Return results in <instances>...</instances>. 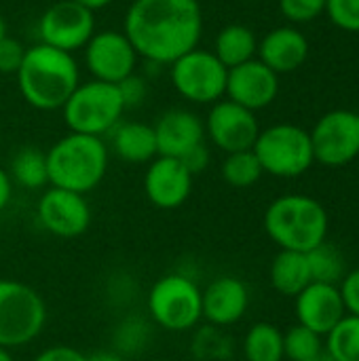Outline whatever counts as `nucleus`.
Segmentation results:
<instances>
[{"label":"nucleus","instance_id":"7c9ffc66","mask_svg":"<svg viewBox=\"0 0 359 361\" xmlns=\"http://www.w3.org/2000/svg\"><path fill=\"white\" fill-rule=\"evenodd\" d=\"M326 15L336 27L359 34V0H328Z\"/></svg>","mask_w":359,"mask_h":361},{"label":"nucleus","instance_id":"4468645a","mask_svg":"<svg viewBox=\"0 0 359 361\" xmlns=\"http://www.w3.org/2000/svg\"><path fill=\"white\" fill-rule=\"evenodd\" d=\"M36 216L40 226L61 239H74L87 233L91 224V209L85 195L51 186L38 199Z\"/></svg>","mask_w":359,"mask_h":361},{"label":"nucleus","instance_id":"c756f323","mask_svg":"<svg viewBox=\"0 0 359 361\" xmlns=\"http://www.w3.org/2000/svg\"><path fill=\"white\" fill-rule=\"evenodd\" d=\"M328 0H279L281 15L292 23H309L326 13Z\"/></svg>","mask_w":359,"mask_h":361},{"label":"nucleus","instance_id":"37998d69","mask_svg":"<svg viewBox=\"0 0 359 361\" xmlns=\"http://www.w3.org/2000/svg\"><path fill=\"white\" fill-rule=\"evenodd\" d=\"M0 137H2V133H0Z\"/></svg>","mask_w":359,"mask_h":361},{"label":"nucleus","instance_id":"423d86ee","mask_svg":"<svg viewBox=\"0 0 359 361\" xmlns=\"http://www.w3.org/2000/svg\"><path fill=\"white\" fill-rule=\"evenodd\" d=\"M252 150L260 161L262 171L275 178H298L315 163L309 131L292 123H277L260 129Z\"/></svg>","mask_w":359,"mask_h":361},{"label":"nucleus","instance_id":"bb28decb","mask_svg":"<svg viewBox=\"0 0 359 361\" xmlns=\"http://www.w3.org/2000/svg\"><path fill=\"white\" fill-rule=\"evenodd\" d=\"M220 173L222 180L233 188H250L264 176L262 165L256 159L254 150L229 152L222 161Z\"/></svg>","mask_w":359,"mask_h":361},{"label":"nucleus","instance_id":"72a5a7b5","mask_svg":"<svg viewBox=\"0 0 359 361\" xmlns=\"http://www.w3.org/2000/svg\"><path fill=\"white\" fill-rule=\"evenodd\" d=\"M343 302H345V311L347 315H355L359 317V269L349 271L343 281L339 283Z\"/></svg>","mask_w":359,"mask_h":361},{"label":"nucleus","instance_id":"20e7f679","mask_svg":"<svg viewBox=\"0 0 359 361\" xmlns=\"http://www.w3.org/2000/svg\"><path fill=\"white\" fill-rule=\"evenodd\" d=\"M47 167L51 186L87 195L108 171V146L102 137L70 131L47 150Z\"/></svg>","mask_w":359,"mask_h":361},{"label":"nucleus","instance_id":"473e14b6","mask_svg":"<svg viewBox=\"0 0 359 361\" xmlns=\"http://www.w3.org/2000/svg\"><path fill=\"white\" fill-rule=\"evenodd\" d=\"M118 91H121V97L125 102V108H133V106H140L144 104L146 95H148V85H146V78L138 76L135 72L127 78H123L118 85Z\"/></svg>","mask_w":359,"mask_h":361},{"label":"nucleus","instance_id":"a878e982","mask_svg":"<svg viewBox=\"0 0 359 361\" xmlns=\"http://www.w3.org/2000/svg\"><path fill=\"white\" fill-rule=\"evenodd\" d=\"M307 258H309L313 283H332V286H339L343 281V277L347 275L345 256L341 254V250L336 245H332L328 241H324L315 250L307 252Z\"/></svg>","mask_w":359,"mask_h":361},{"label":"nucleus","instance_id":"5701e85b","mask_svg":"<svg viewBox=\"0 0 359 361\" xmlns=\"http://www.w3.org/2000/svg\"><path fill=\"white\" fill-rule=\"evenodd\" d=\"M212 53L231 70L256 57L258 38L252 27L243 23H229L216 34Z\"/></svg>","mask_w":359,"mask_h":361},{"label":"nucleus","instance_id":"1a4fd4ad","mask_svg":"<svg viewBox=\"0 0 359 361\" xmlns=\"http://www.w3.org/2000/svg\"><path fill=\"white\" fill-rule=\"evenodd\" d=\"M229 68L205 49H193L169 63V78L178 95L193 104H216L226 95Z\"/></svg>","mask_w":359,"mask_h":361},{"label":"nucleus","instance_id":"cd10ccee","mask_svg":"<svg viewBox=\"0 0 359 361\" xmlns=\"http://www.w3.org/2000/svg\"><path fill=\"white\" fill-rule=\"evenodd\" d=\"M326 349L336 361H359V317L345 315L326 336Z\"/></svg>","mask_w":359,"mask_h":361},{"label":"nucleus","instance_id":"c85d7f7f","mask_svg":"<svg viewBox=\"0 0 359 361\" xmlns=\"http://www.w3.org/2000/svg\"><path fill=\"white\" fill-rule=\"evenodd\" d=\"M324 336L311 332L309 328L296 324L284 334V357L290 361H307L317 355L326 345L322 341Z\"/></svg>","mask_w":359,"mask_h":361},{"label":"nucleus","instance_id":"4c0bfd02","mask_svg":"<svg viewBox=\"0 0 359 361\" xmlns=\"http://www.w3.org/2000/svg\"><path fill=\"white\" fill-rule=\"evenodd\" d=\"M87 361H125L118 353H112V351H97V353H91Z\"/></svg>","mask_w":359,"mask_h":361},{"label":"nucleus","instance_id":"58836bf2","mask_svg":"<svg viewBox=\"0 0 359 361\" xmlns=\"http://www.w3.org/2000/svg\"><path fill=\"white\" fill-rule=\"evenodd\" d=\"M74 2L85 6V8H89V11H97V8H104V6L112 4L114 0H74Z\"/></svg>","mask_w":359,"mask_h":361},{"label":"nucleus","instance_id":"b1692460","mask_svg":"<svg viewBox=\"0 0 359 361\" xmlns=\"http://www.w3.org/2000/svg\"><path fill=\"white\" fill-rule=\"evenodd\" d=\"M243 355L248 361H281L284 332L269 322L254 324L243 338Z\"/></svg>","mask_w":359,"mask_h":361},{"label":"nucleus","instance_id":"9d476101","mask_svg":"<svg viewBox=\"0 0 359 361\" xmlns=\"http://www.w3.org/2000/svg\"><path fill=\"white\" fill-rule=\"evenodd\" d=\"M315 163L345 167L359 157V112L330 110L309 131Z\"/></svg>","mask_w":359,"mask_h":361},{"label":"nucleus","instance_id":"2eb2a0df","mask_svg":"<svg viewBox=\"0 0 359 361\" xmlns=\"http://www.w3.org/2000/svg\"><path fill=\"white\" fill-rule=\"evenodd\" d=\"M279 95V74L264 66L258 57L235 66L226 76V99L258 112L271 106Z\"/></svg>","mask_w":359,"mask_h":361},{"label":"nucleus","instance_id":"a19ab883","mask_svg":"<svg viewBox=\"0 0 359 361\" xmlns=\"http://www.w3.org/2000/svg\"><path fill=\"white\" fill-rule=\"evenodd\" d=\"M0 361H15V360H13V355L8 353V349H2V347H0Z\"/></svg>","mask_w":359,"mask_h":361},{"label":"nucleus","instance_id":"a211bd4d","mask_svg":"<svg viewBox=\"0 0 359 361\" xmlns=\"http://www.w3.org/2000/svg\"><path fill=\"white\" fill-rule=\"evenodd\" d=\"M152 127L159 157L182 159L186 152L205 142V125L201 116L184 108L163 112Z\"/></svg>","mask_w":359,"mask_h":361},{"label":"nucleus","instance_id":"c9c22d12","mask_svg":"<svg viewBox=\"0 0 359 361\" xmlns=\"http://www.w3.org/2000/svg\"><path fill=\"white\" fill-rule=\"evenodd\" d=\"M34 361H87V355L68 345H53V347L40 351L34 357Z\"/></svg>","mask_w":359,"mask_h":361},{"label":"nucleus","instance_id":"aec40b11","mask_svg":"<svg viewBox=\"0 0 359 361\" xmlns=\"http://www.w3.org/2000/svg\"><path fill=\"white\" fill-rule=\"evenodd\" d=\"M309 40L294 25H279L258 40L256 57L269 66L275 74L296 72L309 57Z\"/></svg>","mask_w":359,"mask_h":361},{"label":"nucleus","instance_id":"f257e3e1","mask_svg":"<svg viewBox=\"0 0 359 361\" xmlns=\"http://www.w3.org/2000/svg\"><path fill=\"white\" fill-rule=\"evenodd\" d=\"M123 32L138 57L152 66H169L199 47L203 11L199 0H133Z\"/></svg>","mask_w":359,"mask_h":361},{"label":"nucleus","instance_id":"393cba45","mask_svg":"<svg viewBox=\"0 0 359 361\" xmlns=\"http://www.w3.org/2000/svg\"><path fill=\"white\" fill-rule=\"evenodd\" d=\"M11 180L28 190H36L49 184L47 152L25 146L11 159Z\"/></svg>","mask_w":359,"mask_h":361},{"label":"nucleus","instance_id":"6ab92c4d","mask_svg":"<svg viewBox=\"0 0 359 361\" xmlns=\"http://www.w3.org/2000/svg\"><path fill=\"white\" fill-rule=\"evenodd\" d=\"M203 317L216 326L226 328L243 319L250 307L248 286L237 277H218L205 290H201Z\"/></svg>","mask_w":359,"mask_h":361},{"label":"nucleus","instance_id":"f704fd0d","mask_svg":"<svg viewBox=\"0 0 359 361\" xmlns=\"http://www.w3.org/2000/svg\"><path fill=\"white\" fill-rule=\"evenodd\" d=\"M180 161H182V165L188 169V173L195 178V176H199L201 171L207 169V165H209V148H207L205 142H203V144H199L197 148H193L190 152H186Z\"/></svg>","mask_w":359,"mask_h":361},{"label":"nucleus","instance_id":"4be33fe9","mask_svg":"<svg viewBox=\"0 0 359 361\" xmlns=\"http://www.w3.org/2000/svg\"><path fill=\"white\" fill-rule=\"evenodd\" d=\"M313 283L309 258L303 252L279 250L271 262V286L290 298H296L307 286Z\"/></svg>","mask_w":359,"mask_h":361},{"label":"nucleus","instance_id":"79ce46f5","mask_svg":"<svg viewBox=\"0 0 359 361\" xmlns=\"http://www.w3.org/2000/svg\"><path fill=\"white\" fill-rule=\"evenodd\" d=\"M6 36V23H4V19L0 17V40Z\"/></svg>","mask_w":359,"mask_h":361},{"label":"nucleus","instance_id":"9b49d317","mask_svg":"<svg viewBox=\"0 0 359 361\" xmlns=\"http://www.w3.org/2000/svg\"><path fill=\"white\" fill-rule=\"evenodd\" d=\"M95 34L93 11L76 4L74 0H59L51 4L38 19L40 42L66 53L85 49Z\"/></svg>","mask_w":359,"mask_h":361},{"label":"nucleus","instance_id":"412c9836","mask_svg":"<svg viewBox=\"0 0 359 361\" xmlns=\"http://www.w3.org/2000/svg\"><path fill=\"white\" fill-rule=\"evenodd\" d=\"M110 146L118 159L133 165H148L159 157L154 127L140 121H121L110 131Z\"/></svg>","mask_w":359,"mask_h":361},{"label":"nucleus","instance_id":"f8f14e48","mask_svg":"<svg viewBox=\"0 0 359 361\" xmlns=\"http://www.w3.org/2000/svg\"><path fill=\"white\" fill-rule=\"evenodd\" d=\"M83 51L91 76L110 85H118L123 78L131 76L140 59L125 32L118 30L95 32Z\"/></svg>","mask_w":359,"mask_h":361},{"label":"nucleus","instance_id":"f3484780","mask_svg":"<svg viewBox=\"0 0 359 361\" xmlns=\"http://www.w3.org/2000/svg\"><path fill=\"white\" fill-rule=\"evenodd\" d=\"M347 315L339 286L311 283L296 296L298 324L320 336H328Z\"/></svg>","mask_w":359,"mask_h":361},{"label":"nucleus","instance_id":"f03ea898","mask_svg":"<svg viewBox=\"0 0 359 361\" xmlns=\"http://www.w3.org/2000/svg\"><path fill=\"white\" fill-rule=\"evenodd\" d=\"M15 76L25 104L42 112L61 110L80 85V70L74 55L44 42L25 49Z\"/></svg>","mask_w":359,"mask_h":361},{"label":"nucleus","instance_id":"6e6552de","mask_svg":"<svg viewBox=\"0 0 359 361\" xmlns=\"http://www.w3.org/2000/svg\"><path fill=\"white\" fill-rule=\"evenodd\" d=\"M148 313L167 332H188L203 319L201 288L186 275H165L148 292Z\"/></svg>","mask_w":359,"mask_h":361},{"label":"nucleus","instance_id":"e433bc0d","mask_svg":"<svg viewBox=\"0 0 359 361\" xmlns=\"http://www.w3.org/2000/svg\"><path fill=\"white\" fill-rule=\"evenodd\" d=\"M11 197H13V180L8 171L0 167V212L8 205Z\"/></svg>","mask_w":359,"mask_h":361},{"label":"nucleus","instance_id":"ea45409f","mask_svg":"<svg viewBox=\"0 0 359 361\" xmlns=\"http://www.w3.org/2000/svg\"><path fill=\"white\" fill-rule=\"evenodd\" d=\"M307 361H336V360H334V357H332V355L328 353V349L324 347V349H322V351H320L317 355H313L311 360H307Z\"/></svg>","mask_w":359,"mask_h":361},{"label":"nucleus","instance_id":"39448f33","mask_svg":"<svg viewBox=\"0 0 359 361\" xmlns=\"http://www.w3.org/2000/svg\"><path fill=\"white\" fill-rule=\"evenodd\" d=\"M125 110L127 108L116 85L91 78L74 89L63 104L61 114L72 133L104 137L121 123Z\"/></svg>","mask_w":359,"mask_h":361},{"label":"nucleus","instance_id":"2f4dec72","mask_svg":"<svg viewBox=\"0 0 359 361\" xmlns=\"http://www.w3.org/2000/svg\"><path fill=\"white\" fill-rule=\"evenodd\" d=\"M25 49L17 38H11L8 34L0 40V74H17Z\"/></svg>","mask_w":359,"mask_h":361},{"label":"nucleus","instance_id":"0eeeda50","mask_svg":"<svg viewBox=\"0 0 359 361\" xmlns=\"http://www.w3.org/2000/svg\"><path fill=\"white\" fill-rule=\"evenodd\" d=\"M47 324V305L28 283L0 279V347L13 349L32 343Z\"/></svg>","mask_w":359,"mask_h":361},{"label":"nucleus","instance_id":"ddd939ff","mask_svg":"<svg viewBox=\"0 0 359 361\" xmlns=\"http://www.w3.org/2000/svg\"><path fill=\"white\" fill-rule=\"evenodd\" d=\"M203 125H205V135L224 154L239 152V150H252L256 144V137L260 133L256 112H252L226 97L212 104Z\"/></svg>","mask_w":359,"mask_h":361},{"label":"nucleus","instance_id":"7ed1b4c3","mask_svg":"<svg viewBox=\"0 0 359 361\" xmlns=\"http://www.w3.org/2000/svg\"><path fill=\"white\" fill-rule=\"evenodd\" d=\"M262 226L279 250L307 254L328 241L330 218L317 199L284 195L267 207Z\"/></svg>","mask_w":359,"mask_h":361},{"label":"nucleus","instance_id":"dca6fc26","mask_svg":"<svg viewBox=\"0 0 359 361\" xmlns=\"http://www.w3.org/2000/svg\"><path fill=\"white\" fill-rule=\"evenodd\" d=\"M193 190V176L180 159L157 157L144 173L146 199L159 209H176L186 203Z\"/></svg>","mask_w":359,"mask_h":361}]
</instances>
